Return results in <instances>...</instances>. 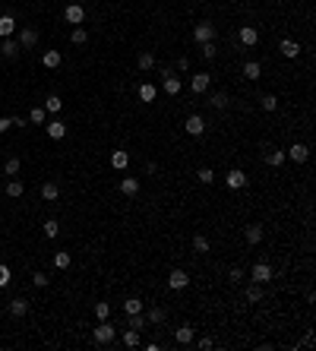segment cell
Instances as JSON below:
<instances>
[{"label":"cell","mask_w":316,"mask_h":351,"mask_svg":"<svg viewBox=\"0 0 316 351\" xmlns=\"http://www.w3.org/2000/svg\"><path fill=\"white\" fill-rule=\"evenodd\" d=\"M215 54H218L215 41H202V57H206V60H215Z\"/></svg>","instance_id":"obj_37"},{"label":"cell","mask_w":316,"mask_h":351,"mask_svg":"<svg viewBox=\"0 0 316 351\" xmlns=\"http://www.w3.org/2000/svg\"><path fill=\"white\" fill-rule=\"evenodd\" d=\"M162 89L168 95H177V92H181V80H177L174 73H168V76H165V82H162Z\"/></svg>","instance_id":"obj_21"},{"label":"cell","mask_w":316,"mask_h":351,"mask_svg":"<svg viewBox=\"0 0 316 351\" xmlns=\"http://www.w3.org/2000/svg\"><path fill=\"white\" fill-rule=\"evenodd\" d=\"M123 310H127V313H139L142 310V301L139 298H127V301H123Z\"/></svg>","instance_id":"obj_36"},{"label":"cell","mask_w":316,"mask_h":351,"mask_svg":"<svg viewBox=\"0 0 316 351\" xmlns=\"http://www.w3.org/2000/svg\"><path fill=\"white\" fill-rule=\"evenodd\" d=\"M278 51H282L288 60H297V54H301V45H297V41H291V38H285L282 45H278Z\"/></svg>","instance_id":"obj_13"},{"label":"cell","mask_w":316,"mask_h":351,"mask_svg":"<svg viewBox=\"0 0 316 351\" xmlns=\"http://www.w3.org/2000/svg\"><path fill=\"white\" fill-rule=\"evenodd\" d=\"M225 184H228L231 190H243V187H247V174H243L241 168H231V171L225 174Z\"/></svg>","instance_id":"obj_4"},{"label":"cell","mask_w":316,"mask_h":351,"mask_svg":"<svg viewBox=\"0 0 316 351\" xmlns=\"http://www.w3.org/2000/svg\"><path fill=\"white\" fill-rule=\"evenodd\" d=\"M92 338H95V345H111V342L117 338V326H111L108 319H98V326H95Z\"/></svg>","instance_id":"obj_1"},{"label":"cell","mask_w":316,"mask_h":351,"mask_svg":"<svg viewBox=\"0 0 316 351\" xmlns=\"http://www.w3.org/2000/svg\"><path fill=\"white\" fill-rule=\"evenodd\" d=\"M22 190H26L22 180H10V184H7V196H22Z\"/></svg>","instance_id":"obj_40"},{"label":"cell","mask_w":316,"mask_h":351,"mask_svg":"<svg viewBox=\"0 0 316 351\" xmlns=\"http://www.w3.org/2000/svg\"><path fill=\"white\" fill-rule=\"evenodd\" d=\"M63 19H67V22H70V26H79V22H82V19H86V10H82V7H79V3H70V7H67V10H63Z\"/></svg>","instance_id":"obj_9"},{"label":"cell","mask_w":316,"mask_h":351,"mask_svg":"<svg viewBox=\"0 0 316 351\" xmlns=\"http://www.w3.org/2000/svg\"><path fill=\"white\" fill-rule=\"evenodd\" d=\"M313 342H316V338H313V332H307V335H303V342H301V345H303V348H313Z\"/></svg>","instance_id":"obj_49"},{"label":"cell","mask_w":316,"mask_h":351,"mask_svg":"<svg viewBox=\"0 0 316 351\" xmlns=\"http://www.w3.org/2000/svg\"><path fill=\"white\" fill-rule=\"evenodd\" d=\"M60 51H45V54H41V64H45L47 66V70H57V66H60Z\"/></svg>","instance_id":"obj_16"},{"label":"cell","mask_w":316,"mask_h":351,"mask_svg":"<svg viewBox=\"0 0 316 351\" xmlns=\"http://www.w3.org/2000/svg\"><path fill=\"white\" fill-rule=\"evenodd\" d=\"M193 250H196V253H209V238L196 234V238H193Z\"/></svg>","instance_id":"obj_38"},{"label":"cell","mask_w":316,"mask_h":351,"mask_svg":"<svg viewBox=\"0 0 316 351\" xmlns=\"http://www.w3.org/2000/svg\"><path fill=\"white\" fill-rule=\"evenodd\" d=\"M193 38H196V45H202V41H215V26L212 22H196V29H193Z\"/></svg>","instance_id":"obj_2"},{"label":"cell","mask_w":316,"mask_h":351,"mask_svg":"<svg viewBox=\"0 0 316 351\" xmlns=\"http://www.w3.org/2000/svg\"><path fill=\"white\" fill-rule=\"evenodd\" d=\"M243 76H247V80H259V76H262V66L256 64V60H247V64H243Z\"/></svg>","instance_id":"obj_24"},{"label":"cell","mask_w":316,"mask_h":351,"mask_svg":"<svg viewBox=\"0 0 316 351\" xmlns=\"http://www.w3.org/2000/svg\"><path fill=\"white\" fill-rule=\"evenodd\" d=\"M174 338H177V345H190V342H193V338H196V329H193V326H190V323H183L181 329L174 332Z\"/></svg>","instance_id":"obj_11"},{"label":"cell","mask_w":316,"mask_h":351,"mask_svg":"<svg viewBox=\"0 0 316 351\" xmlns=\"http://www.w3.org/2000/svg\"><path fill=\"white\" fill-rule=\"evenodd\" d=\"M47 282H51V278H47L45 272H35V275H32V285H35V288H45Z\"/></svg>","instance_id":"obj_47"},{"label":"cell","mask_w":316,"mask_h":351,"mask_svg":"<svg viewBox=\"0 0 316 351\" xmlns=\"http://www.w3.org/2000/svg\"><path fill=\"white\" fill-rule=\"evenodd\" d=\"M247 301H250V304L262 301V285H256V282H253V285H247Z\"/></svg>","instance_id":"obj_32"},{"label":"cell","mask_w":316,"mask_h":351,"mask_svg":"<svg viewBox=\"0 0 316 351\" xmlns=\"http://www.w3.org/2000/svg\"><path fill=\"white\" fill-rule=\"evenodd\" d=\"M95 317H98V319H108V317H111V304H105V301H101V304H95Z\"/></svg>","instance_id":"obj_41"},{"label":"cell","mask_w":316,"mask_h":351,"mask_svg":"<svg viewBox=\"0 0 316 351\" xmlns=\"http://www.w3.org/2000/svg\"><path fill=\"white\" fill-rule=\"evenodd\" d=\"M111 165H114L117 171H123V168L130 165V155H127V152H120V149H117V152H111Z\"/></svg>","instance_id":"obj_25"},{"label":"cell","mask_w":316,"mask_h":351,"mask_svg":"<svg viewBox=\"0 0 316 351\" xmlns=\"http://www.w3.org/2000/svg\"><path fill=\"white\" fill-rule=\"evenodd\" d=\"M243 238H247V244H259L262 240V225H247Z\"/></svg>","instance_id":"obj_22"},{"label":"cell","mask_w":316,"mask_h":351,"mask_svg":"<svg viewBox=\"0 0 316 351\" xmlns=\"http://www.w3.org/2000/svg\"><path fill=\"white\" fill-rule=\"evenodd\" d=\"M237 38H241V45H247V48H253L256 41H259V32H256L253 26H241V32H237Z\"/></svg>","instance_id":"obj_10"},{"label":"cell","mask_w":316,"mask_h":351,"mask_svg":"<svg viewBox=\"0 0 316 351\" xmlns=\"http://www.w3.org/2000/svg\"><path fill=\"white\" fill-rule=\"evenodd\" d=\"M285 159H288V155H285L282 149H275V146H272V149H266V155H262V161H266V165H272V168H278Z\"/></svg>","instance_id":"obj_12"},{"label":"cell","mask_w":316,"mask_h":351,"mask_svg":"<svg viewBox=\"0 0 316 351\" xmlns=\"http://www.w3.org/2000/svg\"><path fill=\"white\" fill-rule=\"evenodd\" d=\"M120 193L123 196H136V193H139V180L136 177H123L120 180Z\"/></svg>","instance_id":"obj_19"},{"label":"cell","mask_w":316,"mask_h":351,"mask_svg":"<svg viewBox=\"0 0 316 351\" xmlns=\"http://www.w3.org/2000/svg\"><path fill=\"white\" fill-rule=\"evenodd\" d=\"M13 32H16V19L10 13H3L0 16V38H10Z\"/></svg>","instance_id":"obj_14"},{"label":"cell","mask_w":316,"mask_h":351,"mask_svg":"<svg viewBox=\"0 0 316 351\" xmlns=\"http://www.w3.org/2000/svg\"><path fill=\"white\" fill-rule=\"evenodd\" d=\"M10 127H13V124H10V117H0V133H7Z\"/></svg>","instance_id":"obj_50"},{"label":"cell","mask_w":316,"mask_h":351,"mask_svg":"<svg viewBox=\"0 0 316 351\" xmlns=\"http://www.w3.org/2000/svg\"><path fill=\"white\" fill-rule=\"evenodd\" d=\"M57 234H60V225H57L54 219H47L45 222V238H57Z\"/></svg>","instance_id":"obj_39"},{"label":"cell","mask_w":316,"mask_h":351,"mask_svg":"<svg viewBox=\"0 0 316 351\" xmlns=\"http://www.w3.org/2000/svg\"><path fill=\"white\" fill-rule=\"evenodd\" d=\"M183 130H187L190 136H202V133H206V120H202L199 114H190L187 124H183Z\"/></svg>","instance_id":"obj_6"},{"label":"cell","mask_w":316,"mask_h":351,"mask_svg":"<svg viewBox=\"0 0 316 351\" xmlns=\"http://www.w3.org/2000/svg\"><path fill=\"white\" fill-rule=\"evenodd\" d=\"M285 155H288V159H294L297 165H303V161L310 159V146H307V143H294V146H291Z\"/></svg>","instance_id":"obj_7"},{"label":"cell","mask_w":316,"mask_h":351,"mask_svg":"<svg viewBox=\"0 0 316 351\" xmlns=\"http://www.w3.org/2000/svg\"><path fill=\"white\" fill-rule=\"evenodd\" d=\"M60 108H63V101H60V98H57V95H47V98H45V111H51V114H57V111H60Z\"/></svg>","instance_id":"obj_33"},{"label":"cell","mask_w":316,"mask_h":351,"mask_svg":"<svg viewBox=\"0 0 316 351\" xmlns=\"http://www.w3.org/2000/svg\"><path fill=\"white\" fill-rule=\"evenodd\" d=\"M250 278H253L256 285H266V282H272V266H269V263H256L253 269H250Z\"/></svg>","instance_id":"obj_3"},{"label":"cell","mask_w":316,"mask_h":351,"mask_svg":"<svg viewBox=\"0 0 316 351\" xmlns=\"http://www.w3.org/2000/svg\"><path fill=\"white\" fill-rule=\"evenodd\" d=\"M10 313H13V317H26V313H29V301L26 298H16L13 304H10Z\"/></svg>","instance_id":"obj_27"},{"label":"cell","mask_w":316,"mask_h":351,"mask_svg":"<svg viewBox=\"0 0 316 351\" xmlns=\"http://www.w3.org/2000/svg\"><path fill=\"white\" fill-rule=\"evenodd\" d=\"M7 285H10V269L0 266V288H7Z\"/></svg>","instance_id":"obj_48"},{"label":"cell","mask_w":316,"mask_h":351,"mask_svg":"<svg viewBox=\"0 0 316 351\" xmlns=\"http://www.w3.org/2000/svg\"><path fill=\"white\" fill-rule=\"evenodd\" d=\"M29 120H32V124H45V108H32Z\"/></svg>","instance_id":"obj_46"},{"label":"cell","mask_w":316,"mask_h":351,"mask_svg":"<svg viewBox=\"0 0 316 351\" xmlns=\"http://www.w3.org/2000/svg\"><path fill=\"white\" fill-rule=\"evenodd\" d=\"M54 266L57 269H70V253H54Z\"/></svg>","instance_id":"obj_43"},{"label":"cell","mask_w":316,"mask_h":351,"mask_svg":"<svg viewBox=\"0 0 316 351\" xmlns=\"http://www.w3.org/2000/svg\"><path fill=\"white\" fill-rule=\"evenodd\" d=\"M259 108H262V111H275V108H278V98H275V95H262V98H259Z\"/></svg>","instance_id":"obj_35"},{"label":"cell","mask_w":316,"mask_h":351,"mask_svg":"<svg viewBox=\"0 0 316 351\" xmlns=\"http://www.w3.org/2000/svg\"><path fill=\"white\" fill-rule=\"evenodd\" d=\"M190 285V275L183 269H171V275H168V288L171 291H181V288H187Z\"/></svg>","instance_id":"obj_5"},{"label":"cell","mask_w":316,"mask_h":351,"mask_svg":"<svg viewBox=\"0 0 316 351\" xmlns=\"http://www.w3.org/2000/svg\"><path fill=\"white\" fill-rule=\"evenodd\" d=\"M0 54L13 60L16 54H19V41H13V38H3V45H0Z\"/></svg>","instance_id":"obj_20"},{"label":"cell","mask_w":316,"mask_h":351,"mask_svg":"<svg viewBox=\"0 0 316 351\" xmlns=\"http://www.w3.org/2000/svg\"><path fill=\"white\" fill-rule=\"evenodd\" d=\"M165 317H168V310H165V307H152V310L146 313V323H152V326H162V323H165Z\"/></svg>","instance_id":"obj_17"},{"label":"cell","mask_w":316,"mask_h":351,"mask_svg":"<svg viewBox=\"0 0 316 351\" xmlns=\"http://www.w3.org/2000/svg\"><path fill=\"white\" fill-rule=\"evenodd\" d=\"M60 196V187L57 184H51V180H47V184H41V199H47V203H51V199H57Z\"/></svg>","instance_id":"obj_23"},{"label":"cell","mask_w":316,"mask_h":351,"mask_svg":"<svg viewBox=\"0 0 316 351\" xmlns=\"http://www.w3.org/2000/svg\"><path fill=\"white\" fill-rule=\"evenodd\" d=\"M3 171H7L10 177H16V174H19V159H10L7 165H3Z\"/></svg>","instance_id":"obj_44"},{"label":"cell","mask_w":316,"mask_h":351,"mask_svg":"<svg viewBox=\"0 0 316 351\" xmlns=\"http://www.w3.org/2000/svg\"><path fill=\"white\" fill-rule=\"evenodd\" d=\"M136 92H139L142 101H155V86H152V82H139V89H136Z\"/></svg>","instance_id":"obj_30"},{"label":"cell","mask_w":316,"mask_h":351,"mask_svg":"<svg viewBox=\"0 0 316 351\" xmlns=\"http://www.w3.org/2000/svg\"><path fill=\"white\" fill-rule=\"evenodd\" d=\"M0 304H3V301H0Z\"/></svg>","instance_id":"obj_51"},{"label":"cell","mask_w":316,"mask_h":351,"mask_svg":"<svg viewBox=\"0 0 316 351\" xmlns=\"http://www.w3.org/2000/svg\"><path fill=\"white\" fill-rule=\"evenodd\" d=\"M139 342H142L139 329H127V332H123V345H127V348H139Z\"/></svg>","instance_id":"obj_29"},{"label":"cell","mask_w":316,"mask_h":351,"mask_svg":"<svg viewBox=\"0 0 316 351\" xmlns=\"http://www.w3.org/2000/svg\"><path fill=\"white\" fill-rule=\"evenodd\" d=\"M209 86H212V76H209V73H196L193 80H190V89H193V95L209 92Z\"/></svg>","instance_id":"obj_8"},{"label":"cell","mask_w":316,"mask_h":351,"mask_svg":"<svg viewBox=\"0 0 316 351\" xmlns=\"http://www.w3.org/2000/svg\"><path fill=\"white\" fill-rule=\"evenodd\" d=\"M228 282H234V285H241V282H243V269H241V266H234V269L228 272Z\"/></svg>","instance_id":"obj_45"},{"label":"cell","mask_w":316,"mask_h":351,"mask_svg":"<svg viewBox=\"0 0 316 351\" xmlns=\"http://www.w3.org/2000/svg\"><path fill=\"white\" fill-rule=\"evenodd\" d=\"M127 317H130L127 319V329H142V326H146V313H142V310L139 313H127Z\"/></svg>","instance_id":"obj_28"},{"label":"cell","mask_w":316,"mask_h":351,"mask_svg":"<svg viewBox=\"0 0 316 351\" xmlns=\"http://www.w3.org/2000/svg\"><path fill=\"white\" fill-rule=\"evenodd\" d=\"M209 105L222 111V108H228V95H225V92H215V95H209Z\"/></svg>","instance_id":"obj_31"},{"label":"cell","mask_w":316,"mask_h":351,"mask_svg":"<svg viewBox=\"0 0 316 351\" xmlns=\"http://www.w3.org/2000/svg\"><path fill=\"white\" fill-rule=\"evenodd\" d=\"M19 45L22 48H35L38 45V32H35V29H22L19 32Z\"/></svg>","instance_id":"obj_18"},{"label":"cell","mask_w":316,"mask_h":351,"mask_svg":"<svg viewBox=\"0 0 316 351\" xmlns=\"http://www.w3.org/2000/svg\"><path fill=\"white\" fill-rule=\"evenodd\" d=\"M47 136L51 139H63L67 136V124H63V120H51V124H47Z\"/></svg>","instance_id":"obj_15"},{"label":"cell","mask_w":316,"mask_h":351,"mask_svg":"<svg viewBox=\"0 0 316 351\" xmlns=\"http://www.w3.org/2000/svg\"><path fill=\"white\" fill-rule=\"evenodd\" d=\"M196 180H199V184H212V180H215V171H212V168H199V171H196Z\"/></svg>","instance_id":"obj_34"},{"label":"cell","mask_w":316,"mask_h":351,"mask_svg":"<svg viewBox=\"0 0 316 351\" xmlns=\"http://www.w3.org/2000/svg\"><path fill=\"white\" fill-rule=\"evenodd\" d=\"M70 38H73V45H86V41H89V32H86V29H73V35H70Z\"/></svg>","instance_id":"obj_42"},{"label":"cell","mask_w":316,"mask_h":351,"mask_svg":"<svg viewBox=\"0 0 316 351\" xmlns=\"http://www.w3.org/2000/svg\"><path fill=\"white\" fill-rule=\"evenodd\" d=\"M136 64H139V70H146V73H149V70L155 66V54L152 51H142L139 57H136Z\"/></svg>","instance_id":"obj_26"}]
</instances>
